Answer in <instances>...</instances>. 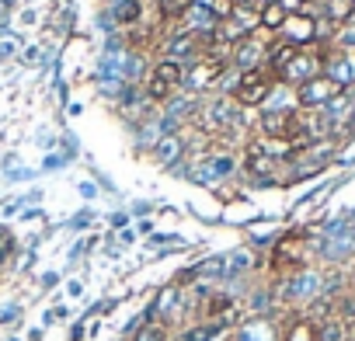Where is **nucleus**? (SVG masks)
Returning <instances> with one entry per match:
<instances>
[{"instance_id":"obj_19","label":"nucleus","mask_w":355,"mask_h":341,"mask_svg":"<svg viewBox=\"0 0 355 341\" xmlns=\"http://www.w3.org/2000/svg\"><path fill=\"white\" fill-rule=\"evenodd\" d=\"M286 18H289V11H286L282 4H268L265 15H261V25H265V28H282Z\"/></svg>"},{"instance_id":"obj_2","label":"nucleus","mask_w":355,"mask_h":341,"mask_svg":"<svg viewBox=\"0 0 355 341\" xmlns=\"http://www.w3.org/2000/svg\"><path fill=\"white\" fill-rule=\"evenodd\" d=\"M341 94V87L331 80V77H313V80H306V84H300V105L303 108H320V105H327L331 98H338Z\"/></svg>"},{"instance_id":"obj_4","label":"nucleus","mask_w":355,"mask_h":341,"mask_svg":"<svg viewBox=\"0 0 355 341\" xmlns=\"http://www.w3.org/2000/svg\"><path fill=\"white\" fill-rule=\"evenodd\" d=\"M317 63H320L317 56H303V53H300V56L282 70V77H286V80H296V84H306V80L317 77Z\"/></svg>"},{"instance_id":"obj_16","label":"nucleus","mask_w":355,"mask_h":341,"mask_svg":"<svg viewBox=\"0 0 355 341\" xmlns=\"http://www.w3.org/2000/svg\"><path fill=\"white\" fill-rule=\"evenodd\" d=\"M192 8H196V0H160V15H164V21L182 18V15H189Z\"/></svg>"},{"instance_id":"obj_27","label":"nucleus","mask_w":355,"mask_h":341,"mask_svg":"<svg viewBox=\"0 0 355 341\" xmlns=\"http://www.w3.org/2000/svg\"><path fill=\"white\" fill-rule=\"evenodd\" d=\"M4 4H11V0H4Z\"/></svg>"},{"instance_id":"obj_5","label":"nucleus","mask_w":355,"mask_h":341,"mask_svg":"<svg viewBox=\"0 0 355 341\" xmlns=\"http://www.w3.org/2000/svg\"><path fill=\"white\" fill-rule=\"evenodd\" d=\"M248 170L258 178H272L275 175V153L261 150V146H251L248 150Z\"/></svg>"},{"instance_id":"obj_14","label":"nucleus","mask_w":355,"mask_h":341,"mask_svg":"<svg viewBox=\"0 0 355 341\" xmlns=\"http://www.w3.org/2000/svg\"><path fill=\"white\" fill-rule=\"evenodd\" d=\"M296 56H300V49L289 46V42H282V49H272V53H268V70H286Z\"/></svg>"},{"instance_id":"obj_12","label":"nucleus","mask_w":355,"mask_h":341,"mask_svg":"<svg viewBox=\"0 0 355 341\" xmlns=\"http://www.w3.org/2000/svg\"><path fill=\"white\" fill-rule=\"evenodd\" d=\"M261 56V46L254 42V39H241L237 42V67H244V70H254V60Z\"/></svg>"},{"instance_id":"obj_6","label":"nucleus","mask_w":355,"mask_h":341,"mask_svg":"<svg viewBox=\"0 0 355 341\" xmlns=\"http://www.w3.org/2000/svg\"><path fill=\"white\" fill-rule=\"evenodd\" d=\"M153 77H160L167 87H178V84L185 80V67H182V60H171V56H164V60L157 63Z\"/></svg>"},{"instance_id":"obj_18","label":"nucleus","mask_w":355,"mask_h":341,"mask_svg":"<svg viewBox=\"0 0 355 341\" xmlns=\"http://www.w3.org/2000/svg\"><path fill=\"white\" fill-rule=\"evenodd\" d=\"M286 341H317V327L310 320H296L289 331H286Z\"/></svg>"},{"instance_id":"obj_26","label":"nucleus","mask_w":355,"mask_h":341,"mask_svg":"<svg viewBox=\"0 0 355 341\" xmlns=\"http://www.w3.org/2000/svg\"><path fill=\"white\" fill-rule=\"evenodd\" d=\"M338 42H341L345 49H355V28H345V32L338 35Z\"/></svg>"},{"instance_id":"obj_17","label":"nucleus","mask_w":355,"mask_h":341,"mask_svg":"<svg viewBox=\"0 0 355 341\" xmlns=\"http://www.w3.org/2000/svg\"><path fill=\"white\" fill-rule=\"evenodd\" d=\"M317 341H345V324H341V320H324V324H317Z\"/></svg>"},{"instance_id":"obj_15","label":"nucleus","mask_w":355,"mask_h":341,"mask_svg":"<svg viewBox=\"0 0 355 341\" xmlns=\"http://www.w3.org/2000/svg\"><path fill=\"white\" fill-rule=\"evenodd\" d=\"M230 170H234V160L223 153V157H213V160H209V167H202V170H199V178H202V182H209V178L230 175Z\"/></svg>"},{"instance_id":"obj_24","label":"nucleus","mask_w":355,"mask_h":341,"mask_svg":"<svg viewBox=\"0 0 355 341\" xmlns=\"http://www.w3.org/2000/svg\"><path fill=\"white\" fill-rule=\"evenodd\" d=\"M146 91H150V98H153V101H164V98H167V94H171L174 87H167V84H164L160 77H150V84H146Z\"/></svg>"},{"instance_id":"obj_7","label":"nucleus","mask_w":355,"mask_h":341,"mask_svg":"<svg viewBox=\"0 0 355 341\" xmlns=\"http://www.w3.org/2000/svg\"><path fill=\"white\" fill-rule=\"evenodd\" d=\"M317 289H320V275H313V272H303V275H296L289 282V296L293 299H310V296H317Z\"/></svg>"},{"instance_id":"obj_25","label":"nucleus","mask_w":355,"mask_h":341,"mask_svg":"<svg viewBox=\"0 0 355 341\" xmlns=\"http://www.w3.org/2000/svg\"><path fill=\"white\" fill-rule=\"evenodd\" d=\"M341 317H345V320H355V292L345 296V303H341Z\"/></svg>"},{"instance_id":"obj_21","label":"nucleus","mask_w":355,"mask_h":341,"mask_svg":"<svg viewBox=\"0 0 355 341\" xmlns=\"http://www.w3.org/2000/svg\"><path fill=\"white\" fill-rule=\"evenodd\" d=\"M220 331H223L220 324H202V327H189L182 341H213V338H216Z\"/></svg>"},{"instance_id":"obj_23","label":"nucleus","mask_w":355,"mask_h":341,"mask_svg":"<svg viewBox=\"0 0 355 341\" xmlns=\"http://www.w3.org/2000/svg\"><path fill=\"white\" fill-rule=\"evenodd\" d=\"M189 18H192V25H199V28H206V32L216 25V15H213L209 8H192V11H189Z\"/></svg>"},{"instance_id":"obj_22","label":"nucleus","mask_w":355,"mask_h":341,"mask_svg":"<svg viewBox=\"0 0 355 341\" xmlns=\"http://www.w3.org/2000/svg\"><path fill=\"white\" fill-rule=\"evenodd\" d=\"M178 153H182V139H178V136H167V139H160L157 143V157L160 160H178Z\"/></svg>"},{"instance_id":"obj_3","label":"nucleus","mask_w":355,"mask_h":341,"mask_svg":"<svg viewBox=\"0 0 355 341\" xmlns=\"http://www.w3.org/2000/svg\"><path fill=\"white\" fill-rule=\"evenodd\" d=\"M282 28H289V39H286V42H289V46H296V49H300L303 42H310V39H313V32H317V28H313V21H310V15H303V11L289 15Z\"/></svg>"},{"instance_id":"obj_13","label":"nucleus","mask_w":355,"mask_h":341,"mask_svg":"<svg viewBox=\"0 0 355 341\" xmlns=\"http://www.w3.org/2000/svg\"><path fill=\"white\" fill-rule=\"evenodd\" d=\"M185 53H199V35L196 32H185V35H174L171 39V60L185 56Z\"/></svg>"},{"instance_id":"obj_1","label":"nucleus","mask_w":355,"mask_h":341,"mask_svg":"<svg viewBox=\"0 0 355 341\" xmlns=\"http://www.w3.org/2000/svg\"><path fill=\"white\" fill-rule=\"evenodd\" d=\"M272 94V73L265 67H254V70H244V77L237 80V105H261L265 98Z\"/></svg>"},{"instance_id":"obj_8","label":"nucleus","mask_w":355,"mask_h":341,"mask_svg":"<svg viewBox=\"0 0 355 341\" xmlns=\"http://www.w3.org/2000/svg\"><path fill=\"white\" fill-rule=\"evenodd\" d=\"M206 122H209L213 129H220V125H241V115H237V108H230V105L216 101V105H209Z\"/></svg>"},{"instance_id":"obj_9","label":"nucleus","mask_w":355,"mask_h":341,"mask_svg":"<svg viewBox=\"0 0 355 341\" xmlns=\"http://www.w3.org/2000/svg\"><path fill=\"white\" fill-rule=\"evenodd\" d=\"M317 8L327 21H345L355 11V0H317Z\"/></svg>"},{"instance_id":"obj_20","label":"nucleus","mask_w":355,"mask_h":341,"mask_svg":"<svg viewBox=\"0 0 355 341\" xmlns=\"http://www.w3.org/2000/svg\"><path fill=\"white\" fill-rule=\"evenodd\" d=\"M132 341H167V327L164 324H139Z\"/></svg>"},{"instance_id":"obj_10","label":"nucleus","mask_w":355,"mask_h":341,"mask_svg":"<svg viewBox=\"0 0 355 341\" xmlns=\"http://www.w3.org/2000/svg\"><path fill=\"white\" fill-rule=\"evenodd\" d=\"M327 77H331V80H334V84L345 91V87L355 80V67H352L348 60H331V67H327Z\"/></svg>"},{"instance_id":"obj_11","label":"nucleus","mask_w":355,"mask_h":341,"mask_svg":"<svg viewBox=\"0 0 355 341\" xmlns=\"http://www.w3.org/2000/svg\"><path fill=\"white\" fill-rule=\"evenodd\" d=\"M112 15H115V21H119V25H132V21H139L143 4H139V0H119Z\"/></svg>"}]
</instances>
